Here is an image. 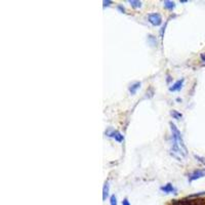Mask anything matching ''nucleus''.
I'll return each instance as SVG.
<instances>
[{"mask_svg":"<svg viewBox=\"0 0 205 205\" xmlns=\"http://www.w3.org/2000/svg\"><path fill=\"white\" fill-rule=\"evenodd\" d=\"M102 3H104V6H109V5H110L111 3H112V1H110V0H108V1H106V0H105V1L102 2Z\"/></svg>","mask_w":205,"mask_h":205,"instance_id":"dca6fc26","label":"nucleus"},{"mask_svg":"<svg viewBox=\"0 0 205 205\" xmlns=\"http://www.w3.org/2000/svg\"><path fill=\"white\" fill-rule=\"evenodd\" d=\"M117 8L119 9V10H120L121 12H123V14H124V12H125V8H124L122 5H118V6H117Z\"/></svg>","mask_w":205,"mask_h":205,"instance_id":"2eb2a0df","label":"nucleus"},{"mask_svg":"<svg viewBox=\"0 0 205 205\" xmlns=\"http://www.w3.org/2000/svg\"><path fill=\"white\" fill-rule=\"evenodd\" d=\"M181 2L182 3H186V2H188V1H187V0H181Z\"/></svg>","mask_w":205,"mask_h":205,"instance_id":"aec40b11","label":"nucleus"},{"mask_svg":"<svg viewBox=\"0 0 205 205\" xmlns=\"http://www.w3.org/2000/svg\"><path fill=\"white\" fill-rule=\"evenodd\" d=\"M174 1H168V0H166L164 1V7L166 9H169V10H172V9L174 8Z\"/></svg>","mask_w":205,"mask_h":205,"instance_id":"9d476101","label":"nucleus"},{"mask_svg":"<svg viewBox=\"0 0 205 205\" xmlns=\"http://www.w3.org/2000/svg\"><path fill=\"white\" fill-rule=\"evenodd\" d=\"M201 59H202L203 61H205V54H201Z\"/></svg>","mask_w":205,"mask_h":205,"instance_id":"a211bd4d","label":"nucleus"},{"mask_svg":"<svg viewBox=\"0 0 205 205\" xmlns=\"http://www.w3.org/2000/svg\"><path fill=\"white\" fill-rule=\"evenodd\" d=\"M109 136H112V137H114L115 140H117V142H119V143H121L123 140V136L121 134L119 131H112L111 133H109Z\"/></svg>","mask_w":205,"mask_h":205,"instance_id":"0eeeda50","label":"nucleus"},{"mask_svg":"<svg viewBox=\"0 0 205 205\" xmlns=\"http://www.w3.org/2000/svg\"><path fill=\"white\" fill-rule=\"evenodd\" d=\"M203 177H205V169H203V170H195L189 175V182H193L195 179H198Z\"/></svg>","mask_w":205,"mask_h":205,"instance_id":"20e7f679","label":"nucleus"},{"mask_svg":"<svg viewBox=\"0 0 205 205\" xmlns=\"http://www.w3.org/2000/svg\"><path fill=\"white\" fill-rule=\"evenodd\" d=\"M170 154L174 157V158H177L178 160H179V161L184 160V158H185V155L182 154V152L178 148V147H175L174 145H172L171 149H170Z\"/></svg>","mask_w":205,"mask_h":205,"instance_id":"7ed1b4c3","label":"nucleus"},{"mask_svg":"<svg viewBox=\"0 0 205 205\" xmlns=\"http://www.w3.org/2000/svg\"><path fill=\"white\" fill-rule=\"evenodd\" d=\"M140 87V82H136V83H133L132 85L130 86L129 87V91H130V94H134L136 92V90L139 89Z\"/></svg>","mask_w":205,"mask_h":205,"instance_id":"1a4fd4ad","label":"nucleus"},{"mask_svg":"<svg viewBox=\"0 0 205 205\" xmlns=\"http://www.w3.org/2000/svg\"><path fill=\"white\" fill-rule=\"evenodd\" d=\"M182 84H184V79L178 80V81L175 82L174 84L171 86V87H169V90H170V91H178V90H181L182 87Z\"/></svg>","mask_w":205,"mask_h":205,"instance_id":"39448f33","label":"nucleus"},{"mask_svg":"<svg viewBox=\"0 0 205 205\" xmlns=\"http://www.w3.org/2000/svg\"><path fill=\"white\" fill-rule=\"evenodd\" d=\"M171 80V78H170V76H167V82H169Z\"/></svg>","mask_w":205,"mask_h":205,"instance_id":"6ab92c4d","label":"nucleus"},{"mask_svg":"<svg viewBox=\"0 0 205 205\" xmlns=\"http://www.w3.org/2000/svg\"><path fill=\"white\" fill-rule=\"evenodd\" d=\"M110 203H111V205H117V199H116V196H115V195L111 196V198H110Z\"/></svg>","mask_w":205,"mask_h":205,"instance_id":"ddd939ff","label":"nucleus"},{"mask_svg":"<svg viewBox=\"0 0 205 205\" xmlns=\"http://www.w3.org/2000/svg\"><path fill=\"white\" fill-rule=\"evenodd\" d=\"M149 22L154 26H160L162 23V18L159 14H150L148 15Z\"/></svg>","mask_w":205,"mask_h":205,"instance_id":"f03ea898","label":"nucleus"},{"mask_svg":"<svg viewBox=\"0 0 205 205\" xmlns=\"http://www.w3.org/2000/svg\"><path fill=\"white\" fill-rule=\"evenodd\" d=\"M195 158L199 160V161H200L201 163H203V164H205V158H204V157H200V156L195 155Z\"/></svg>","mask_w":205,"mask_h":205,"instance_id":"4468645a","label":"nucleus"},{"mask_svg":"<svg viewBox=\"0 0 205 205\" xmlns=\"http://www.w3.org/2000/svg\"><path fill=\"white\" fill-rule=\"evenodd\" d=\"M108 195H109V182H106L104 185V188H102V200L105 201L107 199Z\"/></svg>","mask_w":205,"mask_h":205,"instance_id":"6e6552de","label":"nucleus"},{"mask_svg":"<svg viewBox=\"0 0 205 205\" xmlns=\"http://www.w3.org/2000/svg\"><path fill=\"white\" fill-rule=\"evenodd\" d=\"M170 128L172 131V140H174V144H172V145L178 147V148L182 152V154L186 156L188 151H187V148H186V146L184 144V140H182L181 132H179V130L178 129V127L175 126V124H174L172 122H170Z\"/></svg>","mask_w":205,"mask_h":205,"instance_id":"f257e3e1","label":"nucleus"},{"mask_svg":"<svg viewBox=\"0 0 205 205\" xmlns=\"http://www.w3.org/2000/svg\"><path fill=\"white\" fill-rule=\"evenodd\" d=\"M170 115L174 118V119H178V120H179V119H181V118L182 117V115L179 113V112L175 111V110H172V111L170 112Z\"/></svg>","mask_w":205,"mask_h":205,"instance_id":"f8f14e48","label":"nucleus"},{"mask_svg":"<svg viewBox=\"0 0 205 205\" xmlns=\"http://www.w3.org/2000/svg\"><path fill=\"white\" fill-rule=\"evenodd\" d=\"M129 3H130V5L132 6L133 8H139V7L142 6V2L137 1V0H130Z\"/></svg>","mask_w":205,"mask_h":205,"instance_id":"9b49d317","label":"nucleus"},{"mask_svg":"<svg viewBox=\"0 0 205 205\" xmlns=\"http://www.w3.org/2000/svg\"><path fill=\"white\" fill-rule=\"evenodd\" d=\"M160 190L162 192H164V193H175V192H177L175 188L171 184H167V185L163 186V187L160 188Z\"/></svg>","mask_w":205,"mask_h":205,"instance_id":"423d86ee","label":"nucleus"},{"mask_svg":"<svg viewBox=\"0 0 205 205\" xmlns=\"http://www.w3.org/2000/svg\"><path fill=\"white\" fill-rule=\"evenodd\" d=\"M122 205H130V203H129V201H128L127 199H124L122 201Z\"/></svg>","mask_w":205,"mask_h":205,"instance_id":"f3484780","label":"nucleus"}]
</instances>
